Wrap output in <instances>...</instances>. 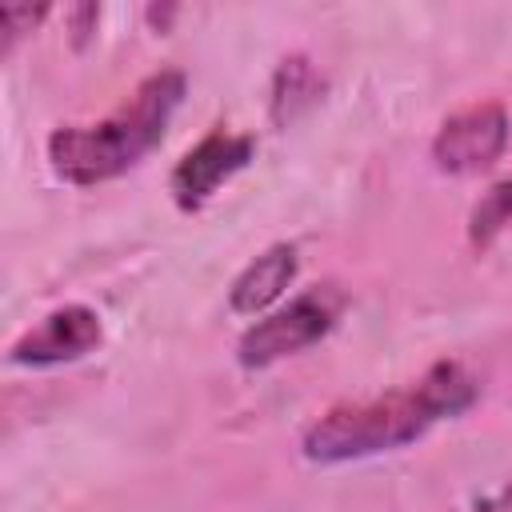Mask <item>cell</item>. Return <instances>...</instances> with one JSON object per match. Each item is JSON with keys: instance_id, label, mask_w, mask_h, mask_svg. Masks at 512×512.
I'll return each instance as SVG.
<instances>
[{"instance_id": "6da1fadb", "label": "cell", "mask_w": 512, "mask_h": 512, "mask_svg": "<svg viewBox=\"0 0 512 512\" xmlns=\"http://www.w3.org/2000/svg\"><path fill=\"white\" fill-rule=\"evenodd\" d=\"M480 400V380L460 360H436L416 380L372 396V400H344L316 416L304 436L300 452L312 464H348L368 460L380 452H396L440 420L468 412Z\"/></svg>"}, {"instance_id": "7a4b0ae2", "label": "cell", "mask_w": 512, "mask_h": 512, "mask_svg": "<svg viewBox=\"0 0 512 512\" xmlns=\"http://www.w3.org/2000/svg\"><path fill=\"white\" fill-rule=\"evenodd\" d=\"M184 92H188V76L180 68H160L144 76L132 88V96L120 108H112L104 120L60 124L48 136L52 172L76 188H92L124 176L164 140Z\"/></svg>"}, {"instance_id": "3957f363", "label": "cell", "mask_w": 512, "mask_h": 512, "mask_svg": "<svg viewBox=\"0 0 512 512\" xmlns=\"http://www.w3.org/2000/svg\"><path fill=\"white\" fill-rule=\"evenodd\" d=\"M344 304H348V296L336 284L304 288L300 296H292L288 304L260 316L252 328H244V336L236 340V360L244 368H268L284 356H296V352L320 344L336 328Z\"/></svg>"}, {"instance_id": "277c9868", "label": "cell", "mask_w": 512, "mask_h": 512, "mask_svg": "<svg viewBox=\"0 0 512 512\" xmlns=\"http://www.w3.org/2000/svg\"><path fill=\"white\" fill-rule=\"evenodd\" d=\"M508 136H512V120H508L504 104L484 100V104L460 108V112H452L436 128V136H432V164L440 172H452V176L484 172V168H492L504 156Z\"/></svg>"}, {"instance_id": "5b68a950", "label": "cell", "mask_w": 512, "mask_h": 512, "mask_svg": "<svg viewBox=\"0 0 512 512\" xmlns=\"http://www.w3.org/2000/svg\"><path fill=\"white\" fill-rule=\"evenodd\" d=\"M252 156H256V136L212 128L200 144H192L176 160V168L168 176V192L184 212H196L216 196L220 184H228L236 172H244L252 164Z\"/></svg>"}, {"instance_id": "8992f818", "label": "cell", "mask_w": 512, "mask_h": 512, "mask_svg": "<svg viewBox=\"0 0 512 512\" xmlns=\"http://www.w3.org/2000/svg\"><path fill=\"white\" fill-rule=\"evenodd\" d=\"M100 340H104V324H100L96 308H88V304H60L36 328H28L24 336L12 340L8 364H20V368L72 364V360L96 352Z\"/></svg>"}, {"instance_id": "52a82bcc", "label": "cell", "mask_w": 512, "mask_h": 512, "mask_svg": "<svg viewBox=\"0 0 512 512\" xmlns=\"http://www.w3.org/2000/svg\"><path fill=\"white\" fill-rule=\"evenodd\" d=\"M296 268H300V252L296 244L280 240V244H268L256 260H248L240 268V276L232 280L228 288V308L236 316H260L268 312L284 292L288 284L296 280Z\"/></svg>"}, {"instance_id": "ba28073f", "label": "cell", "mask_w": 512, "mask_h": 512, "mask_svg": "<svg viewBox=\"0 0 512 512\" xmlns=\"http://www.w3.org/2000/svg\"><path fill=\"white\" fill-rule=\"evenodd\" d=\"M320 92H324V80H320V72L312 68V60L300 56V52H296V56H284L280 68H276V76H272L268 112H272L276 124H288V120H296L308 104H316Z\"/></svg>"}, {"instance_id": "9c48e42d", "label": "cell", "mask_w": 512, "mask_h": 512, "mask_svg": "<svg viewBox=\"0 0 512 512\" xmlns=\"http://www.w3.org/2000/svg\"><path fill=\"white\" fill-rule=\"evenodd\" d=\"M512 224V176L496 180L468 212V244L472 248H488L504 228Z\"/></svg>"}, {"instance_id": "30bf717a", "label": "cell", "mask_w": 512, "mask_h": 512, "mask_svg": "<svg viewBox=\"0 0 512 512\" xmlns=\"http://www.w3.org/2000/svg\"><path fill=\"white\" fill-rule=\"evenodd\" d=\"M44 16H48L44 4L40 8H32V4H8V8H0V52L8 56L16 48V40L28 36Z\"/></svg>"}, {"instance_id": "8fae6325", "label": "cell", "mask_w": 512, "mask_h": 512, "mask_svg": "<svg viewBox=\"0 0 512 512\" xmlns=\"http://www.w3.org/2000/svg\"><path fill=\"white\" fill-rule=\"evenodd\" d=\"M476 512H512V488H500V492L476 500Z\"/></svg>"}]
</instances>
